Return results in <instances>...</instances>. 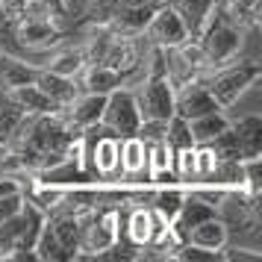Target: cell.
Here are the masks:
<instances>
[{
	"instance_id": "21",
	"label": "cell",
	"mask_w": 262,
	"mask_h": 262,
	"mask_svg": "<svg viewBox=\"0 0 262 262\" xmlns=\"http://www.w3.org/2000/svg\"><path fill=\"white\" fill-rule=\"evenodd\" d=\"M259 250H253V248H221V259L227 262H259Z\"/></svg>"
},
{
	"instance_id": "3",
	"label": "cell",
	"mask_w": 262,
	"mask_h": 262,
	"mask_svg": "<svg viewBox=\"0 0 262 262\" xmlns=\"http://www.w3.org/2000/svg\"><path fill=\"white\" fill-rule=\"evenodd\" d=\"M100 124H103L109 133H115L118 139H124V136H136V133H139L142 115H139L136 92H133L130 85H118L115 92H109L106 95Z\"/></svg>"
},
{
	"instance_id": "1",
	"label": "cell",
	"mask_w": 262,
	"mask_h": 262,
	"mask_svg": "<svg viewBox=\"0 0 262 262\" xmlns=\"http://www.w3.org/2000/svg\"><path fill=\"white\" fill-rule=\"evenodd\" d=\"M242 38H245V30L238 24H233L221 12V6L215 3L212 18L206 21V27L201 30V36L194 38L198 48H201V56H203V68L212 71L218 65L233 62L238 56V50H242Z\"/></svg>"
},
{
	"instance_id": "9",
	"label": "cell",
	"mask_w": 262,
	"mask_h": 262,
	"mask_svg": "<svg viewBox=\"0 0 262 262\" xmlns=\"http://www.w3.org/2000/svg\"><path fill=\"white\" fill-rule=\"evenodd\" d=\"M80 92H97V95H109L118 85H127V77L115 68H109L103 62H85V68L77 77Z\"/></svg>"
},
{
	"instance_id": "11",
	"label": "cell",
	"mask_w": 262,
	"mask_h": 262,
	"mask_svg": "<svg viewBox=\"0 0 262 262\" xmlns=\"http://www.w3.org/2000/svg\"><path fill=\"white\" fill-rule=\"evenodd\" d=\"M183 242L198 245V248H203V250H215V253H221V248L230 242V230H227V224L218 218V215H212V218H206V221H201V224L191 227Z\"/></svg>"
},
{
	"instance_id": "19",
	"label": "cell",
	"mask_w": 262,
	"mask_h": 262,
	"mask_svg": "<svg viewBox=\"0 0 262 262\" xmlns=\"http://www.w3.org/2000/svg\"><path fill=\"white\" fill-rule=\"evenodd\" d=\"M165 144L177 154V150H183V147H191L194 144V139H191V130H189V121L180 118V115H171V118L165 121Z\"/></svg>"
},
{
	"instance_id": "23",
	"label": "cell",
	"mask_w": 262,
	"mask_h": 262,
	"mask_svg": "<svg viewBox=\"0 0 262 262\" xmlns=\"http://www.w3.org/2000/svg\"><path fill=\"white\" fill-rule=\"evenodd\" d=\"M21 203H24V191H15V194L0 198V221H9L12 215H18Z\"/></svg>"
},
{
	"instance_id": "18",
	"label": "cell",
	"mask_w": 262,
	"mask_h": 262,
	"mask_svg": "<svg viewBox=\"0 0 262 262\" xmlns=\"http://www.w3.org/2000/svg\"><path fill=\"white\" fill-rule=\"evenodd\" d=\"M21 121H24V112L0 92V150H6V144L12 142V136Z\"/></svg>"
},
{
	"instance_id": "8",
	"label": "cell",
	"mask_w": 262,
	"mask_h": 262,
	"mask_svg": "<svg viewBox=\"0 0 262 262\" xmlns=\"http://www.w3.org/2000/svg\"><path fill=\"white\" fill-rule=\"evenodd\" d=\"M212 109H221L215 103V97L209 95V89L203 83L201 77L198 80H191V83L180 85L177 92H174V115L180 118H198V115H206V112H212Z\"/></svg>"
},
{
	"instance_id": "5",
	"label": "cell",
	"mask_w": 262,
	"mask_h": 262,
	"mask_svg": "<svg viewBox=\"0 0 262 262\" xmlns=\"http://www.w3.org/2000/svg\"><path fill=\"white\" fill-rule=\"evenodd\" d=\"M144 45H150V48H177L183 45L186 38H189V30L183 24V18L177 15V9L171 6V3H162L154 15H150V21L144 27Z\"/></svg>"
},
{
	"instance_id": "6",
	"label": "cell",
	"mask_w": 262,
	"mask_h": 262,
	"mask_svg": "<svg viewBox=\"0 0 262 262\" xmlns=\"http://www.w3.org/2000/svg\"><path fill=\"white\" fill-rule=\"evenodd\" d=\"M121 162V180L133 183V186H150V174H147V142L142 136H124L118 150Z\"/></svg>"
},
{
	"instance_id": "17",
	"label": "cell",
	"mask_w": 262,
	"mask_h": 262,
	"mask_svg": "<svg viewBox=\"0 0 262 262\" xmlns=\"http://www.w3.org/2000/svg\"><path fill=\"white\" fill-rule=\"evenodd\" d=\"M33 250H36L38 262H71L68 250L59 245V238H56V233H53V227L48 224V218H45V224H41V230H38Z\"/></svg>"
},
{
	"instance_id": "20",
	"label": "cell",
	"mask_w": 262,
	"mask_h": 262,
	"mask_svg": "<svg viewBox=\"0 0 262 262\" xmlns=\"http://www.w3.org/2000/svg\"><path fill=\"white\" fill-rule=\"evenodd\" d=\"M168 259L171 262H212V259H221V253L203 250V248H198V245H189V242H180V245L171 248Z\"/></svg>"
},
{
	"instance_id": "22",
	"label": "cell",
	"mask_w": 262,
	"mask_h": 262,
	"mask_svg": "<svg viewBox=\"0 0 262 262\" xmlns=\"http://www.w3.org/2000/svg\"><path fill=\"white\" fill-rule=\"evenodd\" d=\"M27 6H30V0H0V15L6 24H12L27 12Z\"/></svg>"
},
{
	"instance_id": "4",
	"label": "cell",
	"mask_w": 262,
	"mask_h": 262,
	"mask_svg": "<svg viewBox=\"0 0 262 262\" xmlns=\"http://www.w3.org/2000/svg\"><path fill=\"white\" fill-rule=\"evenodd\" d=\"M15 41L30 53H48L50 48L62 45V27L56 21H50L45 15H21L18 21L9 24Z\"/></svg>"
},
{
	"instance_id": "12",
	"label": "cell",
	"mask_w": 262,
	"mask_h": 262,
	"mask_svg": "<svg viewBox=\"0 0 262 262\" xmlns=\"http://www.w3.org/2000/svg\"><path fill=\"white\" fill-rule=\"evenodd\" d=\"M230 130L238 142V156H262V118L259 115H242L238 121H230Z\"/></svg>"
},
{
	"instance_id": "14",
	"label": "cell",
	"mask_w": 262,
	"mask_h": 262,
	"mask_svg": "<svg viewBox=\"0 0 262 262\" xmlns=\"http://www.w3.org/2000/svg\"><path fill=\"white\" fill-rule=\"evenodd\" d=\"M36 71H38L36 62H24V59H18V56H12V53H0V92L33 83Z\"/></svg>"
},
{
	"instance_id": "13",
	"label": "cell",
	"mask_w": 262,
	"mask_h": 262,
	"mask_svg": "<svg viewBox=\"0 0 262 262\" xmlns=\"http://www.w3.org/2000/svg\"><path fill=\"white\" fill-rule=\"evenodd\" d=\"M3 95L12 100L15 106L21 109L24 115H45V112H59L48 100V95L38 89L36 83H24V85H15V89H6Z\"/></svg>"
},
{
	"instance_id": "15",
	"label": "cell",
	"mask_w": 262,
	"mask_h": 262,
	"mask_svg": "<svg viewBox=\"0 0 262 262\" xmlns=\"http://www.w3.org/2000/svg\"><path fill=\"white\" fill-rule=\"evenodd\" d=\"M38 68H48V71H53V74L74 77V80H77L80 71L85 68V53H83V48H59V50H53Z\"/></svg>"
},
{
	"instance_id": "7",
	"label": "cell",
	"mask_w": 262,
	"mask_h": 262,
	"mask_svg": "<svg viewBox=\"0 0 262 262\" xmlns=\"http://www.w3.org/2000/svg\"><path fill=\"white\" fill-rule=\"evenodd\" d=\"M103 103H106V95H97V92H77L71 103L59 109V115L65 118V124H68L74 133H83V130H89V127L100 124Z\"/></svg>"
},
{
	"instance_id": "16",
	"label": "cell",
	"mask_w": 262,
	"mask_h": 262,
	"mask_svg": "<svg viewBox=\"0 0 262 262\" xmlns=\"http://www.w3.org/2000/svg\"><path fill=\"white\" fill-rule=\"evenodd\" d=\"M230 127V118L224 115V109H212L206 115H198V118L189 121V130H191V139L194 144H209L218 136Z\"/></svg>"
},
{
	"instance_id": "10",
	"label": "cell",
	"mask_w": 262,
	"mask_h": 262,
	"mask_svg": "<svg viewBox=\"0 0 262 262\" xmlns=\"http://www.w3.org/2000/svg\"><path fill=\"white\" fill-rule=\"evenodd\" d=\"M33 83H36L45 95H48V100L56 109L68 106V103L74 100V95L80 92V85H77V80H74V77H62V74H53V71H48V68H38Z\"/></svg>"
},
{
	"instance_id": "2",
	"label": "cell",
	"mask_w": 262,
	"mask_h": 262,
	"mask_svg": "<svg viewBox=\"0 0 262 262\" xmlns=\"http://www.w3.org/2000/svg\"><path fill=\"white\" fill-rule=\"evenodd\" d=\"M259 77H262L259 62H227V65L212 68L209 80H203V83H206V89H209V95L215 97L218 106L230 109Z\"/></svg>"
}]
</instances>
